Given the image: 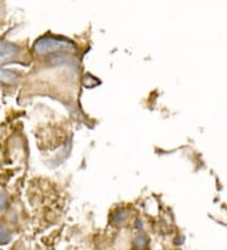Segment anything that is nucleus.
<instances>
[{
	"label": "nucleus",
	"mask_w": 227,
	"mask_h": 250,
	"mask_svg": "<svg viewBox=\"0 0 227 250\" xmlns=\"http://www.w3.org/2000/svg\"><path fill=\"white\" fill-rule=\"evenodd\" d=\"M19 48L12 42H0V64L9 63L14 61L19 55Z\"/></svg>",
	"instance_id": "f03ea898"
},
{
	"label": "nucleus",
	"mask_w": 227,
	"mask_h": 250,
	"mask_svg": "<svg viewBox=\"0 0 227 250\" xmlns=\"http://www.w3.org/2000/svg\"><path fill=\"white\" fill-rule=\"evenodd\" d=\"M149 245V239L146 238L145 235L139 234L138 236H135L133 241V247L135 250H146Z\"/></svg>",
	"instance_id": "20e7f679"
},
{
	"label": "nucleus",
	"mask_w": 227,
	"mask_h": 250,
	"mask_svg": "<svg viewBox=\"0 0 227 250\" xmlns=\"http://www.w3.org/2000/svg\"><path fill=\"white\" fill-rule=\"evenodd\" d=\"M75 48L76 46L71 41L53 36L42 37V38H40L34 43V51L38 55H48V53L61 52V51Z\"/></svg>",
	"instance_id": "f257e3e1"
},
{
	"label": "nucleus",
	"mask_w": 227,
	"mask_h": 250,
	"mask_svg": "<svg viewBox=\"0 0 227 250\" xmlns=\"http://www.w3.org/2000/svg\"><path fill=\"white\" fill-rule=\"evenodd\" d=\"M18 73H15V71L5 70V68H0V81H3L5 83H12L18 80Z\"/></svg>",
	"instance_id": "7ed1b4c3"
},
{
	"label": "nucleus",
	"mask_w": 227,
	"mask_h": 250,
	"mask_svg": "<svg viewBox=\"0 0 227 250\" xmlns=\"http://www.w3.org/2000/svg\"><path fill=\"white\" fill-rule=\"evenodd\" d=\"M126 217H127L126 211H120V212L114 215V217H112V223H115V224L124 223L125 220H126Z\"/></svg>",
	"instance_id": "423d86ee"
},
{
	"label": "nucleus",
	"mask_w": 227,
	"mask_h": 250,
	"mask_svg": "<svg viewBox=\"0 0 227 250\" xmlns=\"http://www.w3.org/2000/svg\"><path fill=\"white\" fill-rule=\"evenodd\" d=\"M12 240V232L5 226L0 225V245H5Z\"/></svg>",
	"instance_id": "39448f33"
},
{
	"label": "nucleus",
	"mask_w": 227,
	"mask_h": 250,
	"mask_svg": "<svg viewBox=\"0 0 227 250\" xmlns=\"http://www.w3.org/2000/svg\"><path fill=\"white\" fill-rule=\"evenodd\" d=\"M6 205H8V198H6L5 192L0 191V212L5 210Z\"/></svg>",
	"instance_id": "0eeeda50"
}]
</instances>
